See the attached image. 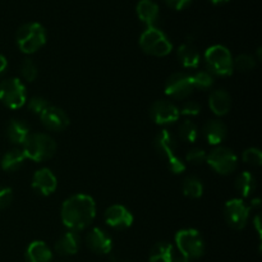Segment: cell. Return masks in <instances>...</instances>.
<instances>
[{"label": "cell", "instance_id": "3", "mask_svg": "<svg viewBox=\"0 0 262 262\" xmlns=\"http://www.w3.org/2000/svg\"><path fill=\"white\" fill-rule=\"evenodd\" d=\"M156 152L163 156L168 163L169 169L174 174H181L186 170V163L177 155V140L169 130L163 129L155 136L154 140Z\"/></svg>", "mask_w": 262, "mask_h": 262}, {"label": "cell", "instance_id": "2", "mask_svg": "<svg viewBox=\"0 0 262 262\" xmlns=\"http://www.w3.org/2000/svg\"><path fill=\"white\" fill-rule=\"evenodd\" d=\"M22 146L26 159L37 163L51 159L56 151V143L54 138L45 133H32L28 136Z\"/></svg>", "mask_w": 262, "mask_h": 262}, {"label": "cell", "instance_id": "8", "mask_svg": "<svg viewBox=\"0 0 262 262\" xmlns=\"http://www.w3.org/2000/svg\"><path fill=\"white\" fill-rule=\"evenodd\" d=\"M27 92L18 78H8L0 83V101L9 109H19L26 104Z\"/></svg>", "mask_w": 262, "mask_h": 262}, {"label": "cell", "instance_id": "40", "mask_svg": "<svg viewBox=\"0 0 262 262\" xmlns=\"http://www.w3.org/2000/svg\"><path fill=\"white\" fill-rule=\"evenodd\" d=\"M260 204H261L260 199H255L252 200V202H251V207H260Z\"/></svg>", "mask_w": 262, "mask_h": 262}, {"label": "cell", "instance_id": "25", "mask_svg": "<svg viewBox=\"0 0 262 262\" xmlns=\"http://www.w3.org/2000/svg\"><path fill=\"white\" fill-rule=\"evenodd\" d=\"M174 258V248L169 242H158L151 248L150 262H171Z\"/></svg>", "mask_w": 262, "mask_h": 262}, {"label": "cell", "instance_id": "35", "mask_svg": "<svg viewBox=\"0 0 262 262\" xmlns=\"http://www.w3.org/2000/svg\"><path fill=\"white\" fill-rule=\"evenodd\" d=\"M179 109V114L184 117H196L200 114L202 106L197 101H186Z\"/></svg>", "mask_w": 262, "mask_h": 262}, {"label": "cell", "instance_id": "23", "mask_svg": "<svg viewBox=\"0 0 262 262\" xmlns=\"http://www.w3.org/2000/svg\"><path fill=\"white\" fill-rule=\"evenodd\" d=\"M177 58L184 68H197L200 64V53L192 43H183L179 46Z\"/></svg>", "mask_w": 262, "mask_h": 262}, {"label": "cell", "instance_id": "24", "mask_svg": "<svg viewBox=\"0 0 262 262\" xmlns=\"http://www.w3.org/2000/svg\"><path fill=\"white\" fill-rule=\"evenodd\" d=\"M26 156L20 148H12L2 159V168L5 171H15L23 165Z\"/></svg>", "mask_w": 262, "mask_h": 262}, {"label": "cell", "instance_id": "15", "mask_svg": "<svg viewBox=\"0 0 262 262\" xmlns=\"http://www.w3.org/2000/svg\"><path fill=\"white\" fill-rule=\"evenodd\" d=\"M87 247L97 255H107L113 250V241L105 230L100 228H94L89 232L86 237Z\"/></svg>", "mask_w": 262, "mask_h": 262}, {"label": "cell", "instance_id": "11", "mask_svg": "<svg viewBox=\"0 0 262 262\" xmlns=\"http://www.w3.org/2000/svg\"><path fill=\"white\" fill-rule=\"evenodd\" d=\"M194 87L192 84L191 76L187 73H174L166 79L165 94L173 99H186L193 92Z\"/></svg>", "mask_w": 262, "mask_h": 262}, {"label": "cell", "instance_id": "37", "mask_svg": "<svg viewBox=\"0 0 262 262\" xmlns=\"http://www.w3.org/2000/svg\"><path fill=\"white\" fill-rule=\"evenodd\" d=\"M193 0H165L166 5L174 10H183L188 7Z\"/></svg>", "mask_w": 262, "mask_h": 262}, {"label": "cell", "instance_id": "18", "mask_svg": "<svg viewBox=\"0 0 262 262\" xmlns=\"http://www.w3.org/2000/svg\"><path fill=\"white\" fill-rule=\"evenodd\" d=\"M206 142L211 146H217L227 137V127L220 120H209L202 128Z\"/></svg>", "mask_w": 262, "mask_h": 262}, {"label": "cell", "instance_id": "38", "mask_svg": "<svg viewBox=\"0 0 262 262\" xmlns=\"http://www.w3.org/2000/svg\"><path fill=\"white\" fill-rule=\"evenodd\" d=\"M7 67H8L7 59H5L4 55H2V54H0V76L4 73V71L7 69Z\"/></svg>", "mask_w": 262, "mask_h": 262}, {"label": "cell", "instance_id": "29", "mask_svg": "<svg viewBox=\"0 0 262 262\" xmlns=\"http://www.w3.org/2000/svg\"><path fill=\"white\" fill-rule=\"evenodd\" d=\"M191 79L194 89L209 90L210 87L214 84V77H212V74L209 73V72H204V71L197 72V73L192 74Z\"/></svg>", "mask_w": 262, "mask_h": 262}, {"label": "cell", "instance_id": "34", "mask_svg": "<svg viewBox=\"0 0 262 262\" xmlns=\"http://www.w3.org/2000/svg\"><path fill=\"white\" fill-rule=\"evenodd\" d=\"M49 105L50 104H49V101L45 99V97L33 96L32 99L28 101V109H30V112H32L33 114L40 115L41 113H42L43 110L49 106Z\"/></svg>", "mask_w": 262, "mask_h": 262}, {"label": "cell", "instance_id": "32", "mask_svg": "<svg viewBox=\"0 0 262 262\" xmlns=\"http://www.w3.org/2000/svg\"><path fill=\"white\" fill-rule=\"evenodd\" d=\"M243 161L252 166H260L262 163V152L256 147L247 148L243 152Z\"/></svg>", "mask_w": 262, "mask_h": 262}, {"label": "cell", "instance_id": "14", "mask_svg": "<svg viewBox=\"0 0 262 262\" xmlns=\"http://www.w3.org/2000/svg\"><path fill=\"white\" fill-rule=\"evenodd\" d=\"M40 119L48 129L54 130V132L64 130L69 125V118L67 113L63 109H60V107L53 106V105H49L41 113Z\"/></svg>", "mask_w": 262, "mask_h": 262}, {"label": "cell", "instance_id": "22", "mask_svg": "<svg viewBox=\"0 0 262 262\" xmlns=\"http://www.w3.org/2000/svg\"><path fill=\"white\" fill-rule=\"evenodd\" d=\"M30 127L23 120L13 119L7 127V136L14 145H23L30 136Z\"/></svg>", "mask_w": 262, "mask_h": 262}, {"label": "cell", "instance_id": "12", "mask_svg": "<svg viewBox=\"0 0 262 262\" xmlns=\"http://www.w3.org/2000/svg\"><path fill=\"white\" fill-rule=\"evenodd\" d=\"M151 119L159 125L173 124L179 119V109L170 101L166 100H159L155 101L150 107Z\"/></svg>", "mask_w": 262, "mask_h": 262}, {"label": "cell", "instance_id": "9", "mask_svg": "<svg viewBox=\"0 0 262 262\" xmlns=\"http://www.w3.org/2000/svg\"><path fill=\"white\" fill-rule=\"evenodd\" d=\"M206 163L222 176H228L238 168V158L228 147H217L207 155Z\"/></svg>", "mask_w": 262, "mask_h": 262}, {"label": "cell", "instance_id": "43", "mask_svg": "<svg viewBox=\"0 0 262 262\" xmlns=\"http://www.w3.org/2000/svg\"><path fill=\"white\" fill-rule=\"evenodd\" d=\"M59 262H72V261H59Z\"/></svg>", "mask_w": 262, "mask_h": 262}, {"label": "cell", "instance_id": "26", "mask_svg": "<svg viewBox=\"0 0 262 262\" xmlns=\"http://www.w3.org/2000/svg\"><path fill=\"white\" fill-rule=\"evenodd\" d=\"M256 187H257L256 178L250 171H243L235 179V188L243 197L252 196L256 191Z\"/></svg>", "mask_w": 262, "mask_h": 262}, {"label": "cell", "instance_id": "5", "mask_svg": "<svg viewBox=\"0 0 262 262\" xmlns=\"http://www.w3.org/2000/svg\"><path fill=\"white\" fill-rule=\"evenodd\" d=\"M176 245L182 257L187 261L197 260L205 253V242L196 229H182L176 234Z\"/></svg>", "mask_w": 262, "mask_h": 262}, {"label": "cell", "instance_id": "39", "mask_svg": "<svg viewBox=\"0 0 262 262\" xmlns=\"http://www.w3.org/2000/svg\"><path fill=\"white\" fill-rule=\"evenodd\" d=\"M260 222H261V217H260V215H257V216L255 217V220H253V224H255L256 229H257L258 233H261V224H260Z\"/></svg>", "mask_w": 262, "mask_h": 262}, {"label": "cell", "instance_id": "33", "mask_svg": "<svg viewBox=\"0 0 262 262\" xmlns=\"http://www.w3.org/2000/svg\"><path fill=\"white\" fill-rule=\"evenodd\" d=\"M186 160L192 165H201V164L206 163L207 154L201 148H192L191 151L187 152Z\"/></svg>", "mask_w": 262, "mask_h": 262}, {"label": "cell", "instance_id": "17", "mask_svg": "<svg viewBox=\"0 0 262 262\" xmlns=\"http://www.w3.org/2000/svg\"><path fill=\"white\" fill-rule=\"evenodd\" d=\"M81 247V238L76 232L64 233L55 243V251L60 256H72L76 255Z\"/></svg>", "mask_w": 262, "mask_h": 262}, {"label": "cell", "instance_id": "13", "mask_svg": "<svg viewBox=\"0 0 262 262\" xmlns=\"http://www.w3.org/2000/svg\"><path fill=\"white\" fill-rule=\"evenodd\" d=\"M105 222L110 228L114 229H127L133 224V215L129 210L123 205H112L105 211Z\"/></svg>", "mask_w": 262, "mask_h": 262}, {"label": "cell", "instance_id": "19", "mask_svg": "<svg viewBox=\"0 0 262 262\" xmlns=\"http://www.w3.org/2000/svg\"><path fill=\"white\" fill-rule=\"evenodd\" d=\"M209 106L215 115L223 117L232 107V97L225 90H215L209 97Z\"/></svg>", "mask_w": 262, "mask_h": 262}, {"label": "cell", "instance_id": "6", "mask_svg": "<svg viewBox=\"0 0 262 262\" xmlns=\"http://www.w3.org/2000/svg\"><path fill=\"white\" fill-rule=\"evenodd\" d=\"M140 46L146 54L152 56H166L173 50V45L165 33L156 27H147L143 31Z\"/></svg>", "mask_w": 262, "mask_h": 262}, {"label": "cell", "instance_id": "21", "mask_svg": "<svg viewBox=\"0 0 262 262\" xmlns=\"http://www.w3.org/2000/svg\"><path fill=\"white\" fill-rule=\"evenodd\" d=\"M27 262H53V252L42 241H35L26 251Z\"/></svg>", "mask_w": 262, "mask_h": 262}, {"label": "cell", "instance_id": "10", "mask_svg": "<svg viewBox=\"0 0 262 262\" xmlns=\"http://www.w3.org/2000/svg\"><path fill=\"white\" fill-rule=\"evenodd\" d=\"M224 217L230 228L241 230L247 225L250 219V207L241 199H233L225 204Z\"/></svg>", "mask_w": 262, "mask_h": 262}, {"label": "cell", "instance_id": "7", "mask_svg": "<svg viewBox=\"0 0 262 262\" xmlns=\"http://www.w3.org/2000/svg\"><path fill=\"white\" fill-rule=\"evenodd\" d=\"M205 61L209 73L227 77L233 73V56L223 45H214L205 53Z\"/></svg>", "mask_w": 262, "mask_h": 262}, {"label": "cell", "instance_id": "41", "mask_svg": "<svg viewBox=\"0 0 262 262\" xmlns=\"http://www.w3.org/2000/svg\"><path fill=\"white\" fill-rule=\"evenodd\" d=\"M210 2L215 5H219V4H224V3H228L229 0H210Z\"/></svg>", "mask_w": 262, "mask_h": 262}, {"label": "cell", "instance_id": "30", "mask_svg": "<svg viewBox=\"0 0 262 262\" xmlns=\"http://www.w3.org/2000/svg\"><path fill=\"white\" fill-rule=\"evenodd\" d=\"M256 67V60L253 56L251 55H238L237 58L233 60V68H235L239 72H250Z\"/></svg>", "mask_w": 262, "mask_h": 262}, {"label": "cell", "instance_id": "31", "mask_svg": "<svg viewBox=\"0 0 262 262\" xmlns=\"http://www.w3.org/2000/svg\"><path fill=\"white\" fill-rule=\"evenodd\" d=\"M20 74H22L23 79L27 82H33L37 77L38 71L36 64L33 63L32 59H25L20 66Z\"/></svg>", "mask_w": 262, "mask_h": 262}, {"label": "cell", "instance_id": "1", "mask_svg": "<svg viewBox=\"0 0 262 262\" xmlns=\"http://www.w3.org/2000/svg\"><path fill=\"white\" fill-rule=\"evenodd\" d=\"M95 215L96 205L94 199L87 194H74L61 205V222L72 232L86 229L94 222Z\"/></svg>", "mask_w": 262, "mask_h": 262}, {"label": "cell", "instance_id": "27", "mask_svg": "<svg viewBox=\"0 0 262 262\" xmlns=\"http://www.w3.org/2000/svg\"><path fill=\"white\" fill-rule=\"evenodd\" d=\"M182 189L188 199H200L204 194V184L197 177H187L182 184Z\"/></svg>", "mask_w": 262, "mask_h": 262}, {"label": "cell", "instance_id": "42", "mask_svg": "<svg viewBox=\"0 0 262 262\" xmlns=\"http://www.w3.org/2000/svg\"><path fill=\"white\" fill-rule=\"evenodd\" d=\"M171 262H189V261H187L186 258L182 257V258H173V261Z\"/></svg>", "mask_w": 262, "mask_h": 262}, {"label": "cell", "instance_id": "4", "mask_svg": "<svg viewBox=\"0 0 262 262\" xmlns=\"http://www.w3.org/2000/svg\"><path fill=\"white\" fill-rule=\"evenodd\" d=\"M46 42V31L37 22L25 23L17 31L18 48L25 54H33Z\"/></svg>", "mask_w": 262, "mask_h": 262}, {"label": "cell", "instance_id": "16", "mask_svg": "<svg viewBox=\"0 0 262 262\" xmlns=\"http://www.w3.org/2000/svg\"><path fill=\"white\" fill-rule=\"evenodd\" d=\"M58 187V181L53 171L48 168L38 169L32 178V188L42 196H50Z\"/></svg>", "mask_w": 262, "mask_h": 262}, {"label": "cell", "instance_id": "20", "mask_svg": "<svg viewBox=\"0 0 262 262\" xmlns=\"http://www.w3.org/2000/svg\"><path fill=\"white\" fill-rule=\"evenodd\" d=\"M138 18L148 27H154L159 18V5L154 0H140L136 7Z\"/></svg>", "mask_w": 262, "mask_h": 262}, {"label": "cell", "instance_id": "28", "mask_svg": "<svg viewBox=\"0 0 262 262\" xmlns=\"http://www.w3.org/2000/svg\"><path fill=\"white\" fill-rule=\"evenodd\" d=\"M178 135L186 142L193 143L199 138V129H197V125L193 122L184 120L178 127Z\"/></svg>", "mask_w": 262, "mask_h": 262}, {"label": "cell", "instance_id": "36", "mask_svg": "<svg viewBox=\"0 0 262 262\" xmlns=\"http://www.w3.org/2000/svg\"><path fill=\"white\" fill-rule=\"evenodd\" d=\"M13 201V191L9 187H0V210L7 209Z\"/></svg>", "mask_w": 262, "mask_h": 262}]
</instances>
